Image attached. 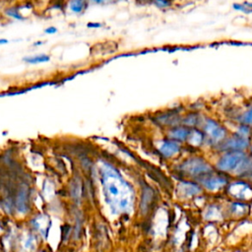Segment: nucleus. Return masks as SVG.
Wrapping results in <instances>:
<instances>
[{
    "label": "nucleus",
    "instance_id": "5",
    "mask_svg": "<svg viewBox=\"0 0 252 252\" xmlns=\"http://www.w3.org/2000/svg\"><path fill=\"white\" fill-rule=\"evenodd\" d=\"M248 146H249V139L246 137H242L238 134L228 139H224L222 141V149L230 152L242 151L248 148Z\"/></svg>",
    "mask_w": 252,
    "mask_h": 252
},
{
    "label": "nucleus",
    "instance_id": "13",
    "mask_svg": "<svg viewBox=\"0 0 252 252\" xmlns=\"http://www.w3.org/2000/svg\"><path fill=\"white\" fill-rule=\"evenodd\" d=\"M154 200V191L150 187H146L143 191V197L141 201V211L143 213H147L150 210L151 205Z\"/></svg>",
    "mask_w": 252,
    "mask_h": 252
},
{
    "label": "nucleus",
    "instance_id": "26",
    "mask_svg": "<svg viewBox=\"0 0 252 252\" xmlns=\"http://www.w3.org/2000/svg\"><path fill=\"white\" fill-rule=\"evenodd\" d=\"M251 153H252V147H251Z\"/></svg>",
    "mask_w": 252,
    "mask_h": 252
},
{
    "label": "nucleus",
    "instance_id": "19",
    "mask_svg": "<svg viewBox=\"0 0 252 252\" xmlns=\"http://www.w3.org/2000/svg\"><path fill=\"white\" fill-rule=\"evenodd\" d=\"M239 121L242 124H245L248 126L252 125V106L248 107L242 114H240Z\"/></svg>",
    "mask_w": 252,
    "mask_h": 252
},
{
    "label": "nucleus",
    "instance_id": "18",
    "mask_svg": "<svg viewBox=\"0 0 252 252\" xmlns=\"http://www.w3.org/2000/svg\"><path fill=\"white\" fill-rule=\"evenodd\" d=\"M204 140V135L202 132H200L197 129H191L190 135L187 139L188 143H190L193 146H199Z\"/></svg>",
    "mask_w": 252,
    "mask_h": 252
},
{
    "label": "nucleus",
    "instance_id": "2",
    "mask_svg": "<svg viewBox=\"0 0 252 252\" xmlns=\"http://www.w3.org/2000/svg\"><path fill=\"white\" fill-rule=\"evenodd\" d=\"M180 168L186 174L197 177V178H205L206 176L212 174L213 168L212 166L201 158H191L184 161Z\"/></svg>",
    "mask_w": 252,
    "mask_h": 252
},
{
    "label": "nucleus",
    "instance_id": "16",
    "mask_svg": "<svg viewBox=\"0 0 252 252\" xmlns=\"http://www.w3.org/2000/svg\"><path fill=\"white\" fill-rule=\"evenodd\" d=\"M202 122V118H201V114L198 113L197 111H193L190 112L188 114H186L184 117H182V121L181 123L184 126H196L199 123Z\"/></svg>",
    "mask_w": 252,
    "mask_h": 252
},
{
    "label": "nucleus",
    "instance_id": "3",
    "mask_svg": "<svg viewBox=\"0 0 252 252\" xmlns=\"http://www.w3.org/2000/svg\"><path fill=\"white\" fill-rule=\"evenodd\" d=\"M247 156L241 151L228 152L217 162V167L221 171H237Z\"/></svg>",
    "mask_w": 252,
    "mask_h": 252
},
{
    "label": "nucleus",
    "instance_id": "25",
    "mask_svg": "<svg viewBox=\"0 0 252 252\" xmlns=\"http://www.w3.org/2000/svg\"><path fill=\"white\" fill-rule=\"evenodd\" d=\"M44 42L43 41H36V42H33V45L36 46V45H40V44H43Z\"/></svg>",
    "mask_w": 252,
    "mask_h": 252
},
{
    "label": "nucleus",
    "instance_id": "9",
    "mask_svg": "<svg viewBox=\"0 0 252 252\" xmlns=\"http://www.w3.org/2000/svg\"><path fill=\"white\" fill-rule=\"evenodd\" d=\"M91 4V0H68V10L74 15L84 14Z\"/></svg>",
    "mask_w": 252,
    "mask_h": 252
},
{
    "label": "nucleus",
    "instance_id": "1",
    "mask_svg": "<svg viewBox=\"0 0 252 252\" xmlns=\"http://www.w3.org/2000/svg\"><path fill=\"white\" fill-rule=\"evenodd\" d=\"M102 184L105 193V200L110 205L111 209L115 211H125L127 210L130 200V192H121V189L130 187L127 182H125L116 170H113L110 166L102 168Z\"/></svg>",
    "mask_w": 252,
    "mask_h": 252
},
{
    "label": "nucleus",
    "instance_id": "6",
    "mask_svg": "<svg viewBox=\"0 0 252 252\" xmlns=\"http://www.w3.org/2000/svg\"><path fill=\"white\" fill-rule=\"evenodd\" d=\"M228 191L234 197H236L238 199H242V200L248 199L252 195V189L250 188V186L243 182H237V183L230 184Z\"/></svg>",
    "mask_w": 252,
    "mask_h": 252
},
{
    "label": "nucleus",
    "instance_id": "15",
    "mask_svg": "<svg viewBox=\"0 0 252 252\" xmlns=\"http://www.w3.org/2000/svg\"><path fill=\"white\" fill-rule=\"evenodd\" d=\"M3 13H4L5 17H7V18H9L11 20H14V21L22 22V21L26 20V17L21 13L20 8L17 7V6L7 7V8L4 9Z\"/></svg>",
    "mask_w": 252,
    "mask_h": 252
},
{
    "label": "nucleus",
    "instance_id": "17",
    "mask_svg": "<svg viewBox=\"0 0 252 252\" xmlns=\"http://www.w3.org/2000/svg\"><path fill=\"white\" fill-rule=\"evenodd\" d=\"M150 4L153 5L155 8H157L158 10L165 11V10L171 9L174 6L175 0H151Z\"/></svg>",
    "mask_w": 252,
    "mask_h": 252
},
{
    "label": "nucleus",
    "instance_id": "7",
    "mask_svg": "<svg viewBox=\"0 0 252 252\" xmlns=\"http://www.w3.org/2000/svg\"><path fill=\"white\" fill-rule=\"evenodd\" d=\"M203 185L210 191H216L227 183V179L220 175H208L202 179Z\"/></svg>",
    "mask_w": 252,
    "mask_h": 252
},
{
    "label": "nucleus",
    "instance_id": "14",
    "mask_svg": "<svg viewBox=\"0 0 252 252\" xmlns=\"http://www.w3.org/2000/svg\"><path fill=\"white\" fill-rule=\"evenodd\" d=\"M233 11L242 15H252V1L244 0L240 2H234L231 5Z\"/></svg>",
    "mask_w": 252,
    "mask_h": 252
},
{
    "label": "nucleus",
    "instance_id": "4",
    "mask_svg": "<svg viewBox=\"0 0 252 252\" xmlns=\"http://www.w3.org/2000/svg\"><path fill=\"white\" fill-rule=\"evenodd\" d=\"M203 126H204V132L209 136V138L215 142H222L225 139L226 136V131L225 129L216 120L208 118L203 121Z\"/></svg>",
    "mask_w": 252,
    "mask_h": 252
},
{
    "label": "nucleus",
    "instance_id": "23",
    "mask_svg": "<svg viewBox=\"0 0 252 252\" xmlns=\"http://www.w3.org/2000/svg\"><path fill=\"white\" fill-rule=\"evenodd\" d=\"M137 4L139 5H146V4H150L151 0H134Z\"/></svg>",
    "mask_w": 252,
    "mask_h": 252
},
{
    "label": "nucleus",
    "instance_id": "21",
    "mask_svg": "<svg viewBox=\"0 0 252 252\" xmlns=\"http://www.w3.org/2000/svg\"><path fill=\"white\" fill-rule=\"evenodd\" d=\"M57 32H58V29L56 27H54V26H48V27H46L43 30V33L48 34V35L55 34V33H57Z\"/></svg>",
    "mask_w": 252,
    "mask_h": 252
},
{
    "label": "nucleus",
    "instance_id": "20",
    "mask_svg": "<svg viewBox=\"0 0 252 252\" xmlns=\"http://www.w3.org/2000/svg\"><path fill=\"white\" fill-rule=\"evenodd\" d=\"M120 1H124V0H91V4L97 5V6H104V5L115 4Z\"/></svg>",
    "mask_w": 252,
    "mask_h": 252
},
{
    "label": "nucleus",
    "instance_id": "22",
    "mask_svg": "<svg viewBox=\"0 0 252 252\" xmlns=\"http://www.w3.org/2000/svg\"><path fill=\"white\" fill-rule=\"evenodd\" d=\"M102 27V24L99 22H89L87 24V28L89 29H99Z\"/></svg>",
    "mask_w": 252,
    "mask_h": 252
},
{
    "label": "nucleus",
    "instance_id": "12",
    "mask_svg": "<svg viewBox=\"0 0 252 252\" xmlns=\"http://www.w3.org/2000/svg\"><path fill=\"white\" fill-rule=\"evenodd\" d=\"M180 188H181L182 194L187 196V197L197 195V194L202 192V188L198 184L193 183V182H189V181L182 182L180 184Z\"/></svg>",
    "mask_w": 252,
    "mask_h": 252
},
{
    "label": "nucleus",
    "instance_id": "11",
    "mask_svg": "<svg viewBox=\"0 0 252 252\" xmlns=\"http://www.w3.org/2000/svg\"><path fill=\"white\" fill-rule=\"evenodd\" d=\"M51 59L50 55L46 53H38L33 55H29L23 57V62L30 64V65H35V64H41V63H47Z\"/></svg>",
    "mask_w": 252,
    "mask_h": 252
},
{
    "label": "nucleus",
    "instance_id": "24",
    "mask_svg": "<svg viewBox=\"0 0 252 252\" xmlns=\"http://www.w3.org/2000/svg\"><path fill=\"white\" fill-rule=\"evenodd\" d=\"M9 43V40L7 38H0V45H5Z\"/></svg>",
    "mask_w": 252,
    "mask_h": 252
},
{
    "label": "nucleus",
    "instance_id": "8",
    "mask_svg": "<svg viewBox=\"0 0 252 252\" xmlns=\"http://www.w3.org/2000/svg\"><path fill=\"white\" fill-rule=\"evenodd\" d=\"M160 154L165 157V158H170L174 155H176L179 150H180V146L178 144L177 141L172 140V139H168V140H164L161 142V144L159 145L158 148Z\"/></svg>",
    "mask_w": 252,
    "mask_h": 252
},
{
    "label": "nucleus",
    "instance_id": "10",
    "mask_svg": "<svg viewBox=\"0 0 252 252\" xmlns=\"http://www.w3.org/2000/svg\"><path fill=\"white\" fill-rule=\"evenodd\" d=\"M190 132H191V129L188 127H184L183 125L182 127H175L171 129L168 133V136H169V139H172L175 141H185L188 139Z\"/></svg>",
    "mask_w": 252,
    "mask_h": 252
}]
</instances>
